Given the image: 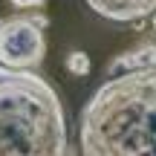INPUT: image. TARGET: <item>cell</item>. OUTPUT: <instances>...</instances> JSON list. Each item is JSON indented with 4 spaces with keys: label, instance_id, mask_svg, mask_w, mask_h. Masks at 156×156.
<instances>
[{
    "label": "cell",
    "instance_id": "obj_1",
    "mask_svg": "<svg viewBox=\"0 0 156 156\" xmlns=\"http://www.w3.org/2000/svg\"><path fill=\"white\" fill-rule=\"evenodd\" d=\"M81 156H156V67L110 75L78 122Z\"/></svg>",
    "mask_w": 156,
    "mask_h": 156
},
{
    "label": "cell",
    "instance_id": "obj_2",
    "mask_svg": "<svg viewBox=\"0 0 156 156\" xmlns=\"http://www.w3.org/2000/svg\"><path fill=\"white\" fill-rule=\"evenodd\" d=\"M0 156H69L64 104L32 69L0 64Z\"/></svg>",
    "mask_w": 156,
    "mask_h": 156
},
{
    "label": "cell",
    "instance_id": "obj_3",
    "mask_svg": "<svg viewBox=\"0 0 156 156\" xmlns=\"http://www.w3.org/2000/svg\"><path fill=\"white\" fill-rule=\"evenodd\" d=\"M44 15H17L0 23V64L9 69H32L46 55Z\"/></svg>",
    "mask_w": 156,
    "mask_h": 156
},
{
    "label": "cell",
    "instance_id": "obj_4",
    "mask_svg": "<svg viewBox=\"0 0 156 156\" xmlns=\"http://www.w3.org/2000/svg\"><path fill=\"white\" fill-rule=\"evenodd\" d=\"M95 15L119 23H139L145 17L156 15V0H84Z\"/></svg>",
    "mask_w": 156,
    "mask_h": 156
},
{
    "label": "cell",
    "instance_id": "obj_5",
    "mask_svg": "<svg viewBox=\"0 0 156 156\" xmlns=\"http://www.w3.org/2000/svg\"><path fill=\"white\" fill-rule=\"evenodd\" d=\"M156 67V44L153 41H142L139 46L122 52L116 61L107 64V78L110 75H122V73H133V69H147Z\"/></svg>",
    "mask_w": 156,
    "mask_h": 156
},
{
    "label": "cell",
    "instance_id": "obj_6",
    "mask_svg": "<svg viewBox=\"0 0 156 156\" xmlns=\"http://www.w3.org/2000/svg\"><path fill=\"white\" fill-rule=\"evenodd\" d=\"M67 73L69 75H87L90 73V58H87V52H81V49H73L67 55Z\"/></svg>",
    "mask_w": 156,
    "mask_h": 156
},
{
    "label": "cell",
    "instance_id": "obj_7",
    "mask_svg": "<svg viewBox=\"0 0 156 156\" xmlns=\"http://www.w3.org/2000/svg\"><path fill=\"white\" fill-rule=\"evenodd\" d=\"M12 3H15L17 9H38V6H44L46 0H12Z\"/></svg>",
    "mask_w": 156,
    "mask_h": 156
},
{
    "label": "cell",
    "instance_id": "obj_8",
    "mask_svg": "<svg viewBox=\"0 0 156 156\" xmlns=\"http://www.w3.org/2000/svg\"><path fill=\"white\" fill-rule=\"evenodd\" d=\"M151 23H153V29H156V15H151Z\"/></svg>",
    "mask_w": 156,
    "mask_h": 156
},
{
    "label": "cell",
    "instance_id": "obj_9",
    "mask_svg": "<svg viewBox=\"0 0 156 156\" xmlns=\"http://www.w3.org/2000/svg\"><path fill=\"white\" fill-rule=\"evenodd\" d=\"M0 23H3V20H0Z\"/></svg>",
    "mask_w": 156,
    "mask_h": 156
}]
</instances>
